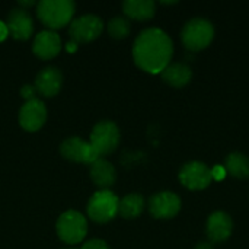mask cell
Returning a JSON list of instances; mask_svg holds the SVG:
<instances>
[{"label": "cell", "instance_id": "cell-1", "mask_svg": "<svg viewBox=\"0 0 249 249\" xmlns=\"http://www.w3.org/2000/svg\"><path fill=\"white\" fill-rule=\"evenodd\" d=\"M174 47L169 35L159 28H149L140 32L133 45L136 64L152 74L162 73L172 58Z\"/></svg>", "mask_w": 249, "mask_h": 249}, {"label": "cell", "instance_id": "cell-2", "mask_svg": "<svg viewBox=\"0 0 249 249\" xmlns=\"http://www.w3.org/2000/svg\"><path fill=\"white\" fill-rule=\"evenodd\" d=\"M39 20L50 31L66 26L74 15V3L71 0H42L36 6Z\"/></svg>", "mask_w": 249, "mask_h": 249}, {"label": "cell", "instance_id": "cell-3", "mask_svg": "<svg viewBox=\"0 0 249 249\" xmlns=\"http://www.w3.org/2000/svg\"><path fill=\"white\" fill-rule=\"evenodd\" d=\"M214 36L213 25L203 18H194L188 20L182 29L181 38L184 45L191 51H200L210 45Z\"/></svg>", "mask_w": 249, "mask_h": 249}, {"label": "cell", "instance_id": "cell-4", "mask_svg": "<svg viewBox=\"0 0 249 249\" xmlns=\"http://www.w3.org/2000/svg\"><path fill=\"white\" fill-rule=\"evenodd\" d=\"M118 197L109 190L96 191L88 203V216L96 223H107L118 213Z\"/></svg>", "mask_w": 249, "mask_h": 249}, {"label": "cell", "instance_id": "cell-5", "mask_svg": "<svg viewBox=\"0 0 249 249\" xmlns=\"http://www.w3.org/2000/svg\"><path fill=\"white\" fill-rule=\"evenodd\" d=\"M88 232V223L82 213L76 210L64 212L57 220V235L66 244L74 245L85 239Z\"/></svg>", "mask_w": 249, "mask_h": 249}, {"label": "cell", "instance_id": "cell-6", "mask_svg": "<svg viewBox=\"0 0 249 249\" xmlns=\"http://www.w3.org/2000/svg\"><path fill=\"white\" fill-rule=\"evenodd\" d=\"M89 143L93 146L101 158L111 155L120 143V130L117 124L112 121L98 123L90 133Z\"/></svg>", "mask_w": 249, "mask_h": 249}, {"label": "cell", "instance_id": "cell-7", "mask_svg": "<svg viewBox=\"0 0 249 249\" xmlns=\"http://www.w3.org/2000/svg\"><path fill=\"white\" fill-rule=\"evenodd\" d=\"M61 156L67 160L76 162V163H86L92 165L96 162L101 156L93 149V146L89 142H85L80 137H69L66 139L60 146Z\"/></svg>", "mask_w": 249, "mask_h": 249}, {"label": "cell", "instance_id": "cell-8", "mask_svg": "<svg viewBox=\"0 0 249 249\" xmlns=\"http://www.w3.org/2000/svg\"><path fill=\"white\" fill-rule=\"evenodd\" d=\"M102 29H104V23L98 16L83 15L70 23V28H69L70 41L76 44L90 42L101 35Z\"/></svg>", "mask_w": 249, "mask_h": 249}, {"label": "cell", "instance_id": "cell-9", "mask_svg": "<svg viewBox=\"0 0 249 249\" xmlns=\"http://www.w3.org/2000/svg\"><path fill=\"white\" fill-rule=\"evenodd\" d=\"M179 181L188 190H193V191L204 190L213 181L212 169L206 163L198 162V160L188 162L182 166L179 172Z\"/></svg>", "mask_w": 249, "mask_h": 249}, {"label": "cell", "instance_id": "cell-10", "mask_svg": "<svg viewBox=\"0 0 249 249\" xmlns=\"http://www.w3.org/2000/svg\"><path fill=\"white\" fill-rule=\"evenodd\" d=\"M181 210V198L171 191H162L149 200V212L155 219H172Z\"/></svg>", "mask_w": 249, "mask_h": 249}, {"label": "cell", "instance_id": "cell-11", "mask_svg": "<svg viewBox=\"0 0 249 249\" xmlns=\"http://www.w3.org/2000/svg\"><path fill=\"white\" fill-rule=\"evenodd\" d=\"M47 120V108L41 99L26 101L19 111V124L23 130L34 133L38 131Z\"/></svg>", "mask_w": 249, "mask_h": 249}, {"label": "cell", "instance_id": "cell-12", "mask_svg": "<svg viewBox=\"0 0 249 249\" xmlns=\"http://www.w3.org/2000/svg\"><path fill=\"white\" fill-rule=\"evenodd\" d=\"M232 229H233V222L231 216L225 212L212 213L206 226V232H207V238L210 239V244L225 242L232 235Z\"/></svg>", "mask_w": 249, "mask_h": 249}, {"label": "cell", "instance_id": "cell-13", "mask_svg": "<svg viewBox=\"0 0 249 249\" xmlns=\"http://www.w3.org/2000/svg\"><path fill=\"white\" fill-rule=\"evenodd\" d=\"M61 50V39L57 32L54 31H41L32 44V51L41 60H51L58 55Z\"/></svg>", "mask_w": 249, "mask_h": 249}, {"label": "cell", "instance_id": "cell-14", "mask_svg": "<svg viewBox=\"0 0 249 249\" xmlns=\"http://www.w3.org/2000/svg\"><path fill=\"white\" fill-rule=\"evenodd\" d=\"M9 34L19 41H26L32 35L34 23L31 15L25 9H13L7 16Z\"/></svg>", "mask_w": 249, "mask_h": 249}, {"label": "cell", "instance_id": "cell-15", "mask_svg": "<svg viewBox=\"0 0 249 249\" xmlns=\"http://www.w3.org/2000/svg\"><path fill=\"white\" fill-rule=\"evenodd\" d=\"M61 83H63L61 71L57 67H45L38 73L34 86L36 92L41 93L42 96L53 98L60 92Z\"/></svg>", "mask_w": 249, "mask_h": 249}, {"label": "cell", "instance_id": "cell-16", "mask_svg": "<svg viewBox=\"0 0 249 249\" xmlns=\"http://www.w3.org/2000/svg\"><path fill=\"white\" fill-rule=\"evenodd\" d=\"M90 178L98 187H101L102 190H108V187H111L115 182L117 174L114 166L108 160L99 158L96 162L90 165Z\"/></svg>", "mask_w": 249, "mask_h": 249}, {"label": "cell", "instance_id": "cell-17", "mask_svg": "<svg viewBox=\"0 0 249 249\" xmlns=\"http://www.w3.org/2000/svg\"><path fill=\"white\" fill-rule=\"evenodd\" d=\"M160 74H162V79L171 86L182 88L191 80L193 71L190 66H187L185 63H172Z\"/></svg>", "mask_w": 249, "mask_h": 249}, {"label": "cell", "instance_id": "cell-18", "mask_svg": "<svg viewBox=\"0 0 249 249\" xmlns=\"http://www.w3.org/2000/svg\"><path fill=\"white\" fill-rule=\"evenodd\" d=\"M123 10L134 20H149L155 15V3L152 0H125Z\"/></svg>", "mask_w": 249, "mask_h": 249}, {"label": "cell", "instance_id": "cell-19", "mask_svg": "<svg viewBox=\"0 0 249 249\" xmlns=\"http://www.w3.org/2000/svg\"><path fill=\"white\" fill-rule=\"evenodd\" d=\"M225 169L233 178L247 179L249 178V158L239 152H233L225 159Z\"/></svg>", "mask_w": 249, "mask_h": 249}, {"label": "cell", "instance_id": "cell-20", "mask_svg": "<svg viewBox=\"0 0 249 249\" xmlns=\"http://www.w3.org/2000/svg\"><path fill=\"white\" fill-rule=\"evenodd\" d=\"M144 210V198L140 194H128L118 203V214L124 219H136Z\"/></svg>", "mask_w": 249, "mask_h": 249}, {"label": "cell", "instance_id": "cell-21", "mask_svg": "<svg viewBox=\"0 0 249 249\" xmlns=\"http://www.w3.org/2000/svg\"><path fill=\"white\" fill-rule=\"evenodd\" d=\"M108 32L115 39H123L130 34V22L125 18L117 16L109 20L108 23Z\"/></svg>", "mask_w": 249, "mask_h": 249}, {"label": "cell", "instance_id": "cell-22", "mask_svg": "<svg viewBox=\"0 0 249 249\" xmlns=\"http://www.w3.org/2000/svg\"><path fill=\"white\" fill-rule=\"evenodd\" d=\"M20 95L22 98H25L26 101H32V99H36V89L34 85H25L22 89H20Z\"/></svg>", "mask_w": 249, "mask_h": 249}, {"label": "cell", "instance_id": "cell-23", "mask_svg": "<svg viewBox=\"0 0 249 249\" xmlns=\"http://www.w3.org/2000/svg\"><path fill=\"white\" fill-rule=\"evenodd\" d=\"M80 249H109V248H108L107 242H104V241H101V239H92V241L86 242V244H85V245H83Z\"/></svg>", "mask_w": 249, "mask_h": 249}, {"label": "cell", "instance_id": "cell-24", "mask_svg": "<svg viewBox=\"0 0 249 249\" xmlns=\"http://www.w3.org/2000/svg\"><path fill=\"white\" fill-rule=\"evenodd\" d=\"M212 175L216 179H223V177L226 175V169L222 168V166H216L214 169H212Z\"/></svg>", "mask_w": 249, "mask_h": 249}, {"label": "cell", "instance_id": "cell-25", "mask_svg": "<svg viewBox=\"0 0 249 249\" xmlns=\"http://www.w3.org/2000/svg\"><path fill=\"white\" fill-rule=\"evenodd\" d=\"M9 36V28L4 22L0 20V42H3Z\"/></svg>", "mask_w": 249, "mask_h": 249}, {"label": "cell", "instance_id": "cell-26", "mask_svg": "<svg viewBox=\"0 0 249 249\" xmlns=\"http://www.w3.org/2000/svg\"><path fill=\"white\" fill-rule=\"evenodd\" d=\"M66 50H67V53H74V51L77 50V44L73 42V41H69V42L66 44Z\"/></svg>", "mask_w": 249, "mask_h": 249}, {"label": "cell", "instance_id": "cell-27", "mask_svg": "<svg viewBox=\"0 0 249 249\" xmlns=\"http://www.w3.org/2000/svg\"><path fill=\"white\" fill-rule=\"evenodd\" d=\"M194 249H214V247L210 242H200Z\"/></svg>", "mask_w": 249, "mask_h": 249}, {"label": "cell", "instance_id": "cell-28", "mask_svg": "<svg viewBox=\"0 0 249 249\" xmlns=\"http://www.w3.org/2000/svg\"><path fill=\"white\" fill-rule=\"evenodd\" d=\"M19 4H20L22 7H29V6H34L35 3H34V1H19Z\"/></svg>", "mask_w": 249, "mask_h": 249}]
</instances>
